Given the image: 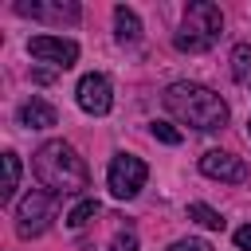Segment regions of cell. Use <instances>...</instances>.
Masks as SVG:
<instances>
[{"label": "cell", "instance_id": "obj_15", "mask_svg": "<svg viewBox=\"0 0 251 251\" xmlns=\"http://www.w3.org/2000/svg\"><path fill=\"white\" fill-rule=\"evenodd\" d=\"M231 78H235V82H247V78H251V47H247V43H239V47L231 51Z\"/></svg>", "mask_w": 251, "mask_h": 251}, {"label": "cell", "instance_id": "obj_8", "mask_svg": "<svg viewBox=\"0 0 251 251\" xmlns=\"http://www.w3.org/2000/svg\"><path fill=\"white\" fill-rule=\"evenodd\" d=\"M200 173L212 176V180H227V184H243V180H247V165H243L239 157L224 153V149H208V153L200 157Z\"/></svg>", "mask_w": 251, "mask_h": 251}, {"label": "cell", "instance_id": "obj_13", "mask_svg": "<svg viewBox=\"0 0 251 251\" xmlns=\"http://www.w3.org/2000/svg\"><path fill=\"white\" fill-rule=\"evenodd\" d=\"M16 184H20V157L16 153H4V188H0V200L4 204L16 196Z\"/></svg>", "mask_w": 251, "mask_h": 251}, {"label": "cell", "instance_id": "obj_10", "mask_svg": "<svg viewBox=\"0 0 251 251\" xmlns=\"http://www.w3.org/2000/svg\"><path fill=\"white\" fill-rule=\"evenodd\" d=\"M55 122H59V114H55V106L43 102V98H31V102L20 106V126H27V129H51Z\"/></svg>", "mask_w": 251, "mask_h": 251}, {"label": "cell", "instance_id": "obj_12", "mask_svg": "<svg viewBox=\"0 0 251 251\" xmlns=\"http://www.w3.org/2000/svg\"><path fill=\"white\" fill-rule=\"evenodd\" d=\"M98 212H102V204H98V200H90V196H86V200H78V204H75V208H71V212H67V224H71V227H75V231H78V227H86V224H90V220H94V216H98Z\"/></svg>", "mask_w": 251, "mask_h": 251}, {"label": "cell", "instance_id": "obj_11", "mask_svg": "<svg viewBox=\"0 0 251 251\" xmlns=\"http://www.w3.org/2000/svg\"><path fill=\"white\" fill-rule=\"evenodd\" d=\"M114 27H118V39H122V43H133V39L141 35V20H137V12L126 8V4L114 8Z\"/></svg>", "mask_w": 251, "mask_h": 251}, {"label": "cell", "instance_id": "obj_2", "mask_svg": "<svg viewBox=\"0 0 251 251\" xmlns=\"http://www.w3.org/2000/svg\"><path fill=\"white\" fill-rule=\"evenodd\" d=\"M39 184H47V192L63 196V192H82L90 184V173H86V161L75 153V145L67 141H47L39 145L35 161H31Z\"/></svg>", "mask_w": 251, "mask_h": 251}, {"label": "cell", "instance_id": "obj_16", "mask_svg": "<svg viewBox=\"0 0 251 251\" xmlns=\"http://www.w3.org/2000/svg\"><path fill=\"white\" fill-rule=\"evenodd\" d=\"M149 133H153L157 141H165V145H180V129H176V126H169V122H153V126H149Z\"/></svg>", "mask_w": 251, "mask_h": 251}, {"label": "cell", "instance_id": "obj_19", "mask_svg": "<svg viewBox=\"0 0 251 251\" xmlns=\"http://www.w3.org/2000/svg\"><path fill=\"white\" fill-rule=\"evenodd\" d=\"M235 247H239V251H251V224H243V227L235 231Z\"/></svg>", "mask_w": 251, "mask_h": 251}, {"label": "cell", "instance_id": "obj_5", "mask_svg": "<svg viewBox=\"0 0 251 251\" xmlns=\"http://www.w3.org/2000/svg\"><path fill=\"white\" fill-rule=\"evenodd\" d=\"M51 216H55V192H43V188H31L24 200H20V208H16V227H20V235H39L47 224H51Z\"/></svg>", "mask_w": 251, "mask_h": 251}, {"label": "cell", "instance_id": "obj_4", "mask_svg": "<svg viewBox=\"0 0 251 251\" xmlns=\"http://www.w3.org/2000/svg\"><path fill=\"white\" fill-rule=\"evenodd\" d=\"M145 176H149V169H145V161L133 157V153H118V157L110 161V173H106L110 192H114L118 200H133V196L141 192Z\"/></svg>", "mask_w": 251, "mask_h": 251}, {"label": "cell", "instance_id": "obj_3", "mask_svg": "<svg viewBox=\"0 0 251 251\" xmlns=\"http://www.w3.org/2000/svg\"><path fill=\"white\" fill-rule=\"evenodd\" d=\"M220 31H224V12L212 0H196V4L184 8V24L173 35V43H176V51L200 55V51H208L220 39Z\"/></svg>", "mask_w": 251, "mask_h": 251}, {"label": "cell", "instance_id": "obj_18", "mask_svg": "<svg viewBox=\"0 0 251 251\" xmlns=\"http://www.w3.org/2000/svg\"><path fill=\"white\" fill-rule=\"evenodd\" d=\"M169 251H212V243L208 239H176Z\"/></svg>", "mask_w": 251, "mask_h": 251}, {"label": "cell", "instance_id": "obj_20", "mask_svg": "<svg viewBox=\"0 0 251 251\" xmlns=\"http://www.w3.org/2000/svg\"><path fill=\"white\" fill-rule=\"evenodd\" d=\"M31 78H35V82H51V78H55V71H35Z\"/></svg>", "mask_w": 251, "mask_h": 251}, {"label": "cell", "instance_id": "obj_9", "mask_svg": "<svg viewBox=\"0 0 251 251\" xmlns=\"http://www.w3.org/2000/svg\"><path fill=\"white\" fill-rule=\"evenodd\" d=\"M16 12H20V16H31V20H55V24H63V20H67V24H75V20L82 16V8H78V4H71V0H67V4L20 0V4H16Z\"/></svg>", "mask_w": 251, "mask_h": 251}, {"label": "cell", "instance_id": "obj_14", "mask_svg": "<svg viewBox=\"0 0 251 251\" xmlns=\"http://www.w3.org/2000/svg\"><path fill=\"white\" fill-rule=\"evenodd\" d=\"M188 220H196L200 227H212V231H224V216L216 212V208H208V204H188Z\"/></svg>", "mask_w": 251, "mask_h": 251}, {"label": "cell", "instance_id": "obj_17", "mask_svg": "<svg viewBox=\"0 0 251 251\" xmlns=\"http://www.w3.org/2000/svg\"><path fill=\"white\" fill-rule=\"evenodd\" d=\"M110 251H137V235L129 227H122L114 239H110Z\"/></svg>", "mask_w": 251, "mask_h": 251}, {"label": "cell", "instance_id": "obj_21", "mask_svg": "<svg viewBox=\"0 0 251 251\" xmlns=\"http://www.w3.org/2000/svg\"><path fill=\"white\" fill-rule=\"evenodd\" d=\"M247 137H251V118H247Z\"/></svg>", "mask_w": 251, "mask_h": 251}, {"label": "cell", "instance_id": "obj_6", "mask_svg": "<svg viewBox=\"0 0 251 251\" xmlns=\"http://www.w3.org/2000/svg\"><path fill=\"white\" fill-rule=\"evenodd\" d=\"M75 98H78V106L86 110V114H94V118H102V114H110V106H114V90H110V78L106 75H82L78 78V90H75Z\"/></svg>", "mask_w": 251, "mask_h": 251}, {"label": "cell", "instance_id": "obj_7", "mask_svg": "<svg viewBox=\"0 0 251 251\" xmlns=\"http://www.w3.org/2000/svg\"><path fill=\"white\" fill-rule=\"evenodd\" d=\"M27 51H31V59L55 63V67H71L78 59V43L75 39H63V35H35L27 43Z\"/></svg>", "mask_w": 251, "mask_h": 251}, {"label": "cell", "instance_id": "obj_1", "mask_svg": "<svg viewBox=\"0 0 251 251\" xmlns=\"http://www.w3.org/2000/svg\"><path fill=\"white\" fill-rule=\"evenodd\" d=\"M165 106H169L173 118H180L184 126L204 129V133L227 126V102L200 82H173L165 90Z\"/></svg>", "mask_w": 251, "mask_h": 251}]
</instances>
